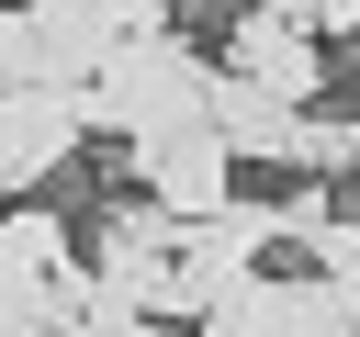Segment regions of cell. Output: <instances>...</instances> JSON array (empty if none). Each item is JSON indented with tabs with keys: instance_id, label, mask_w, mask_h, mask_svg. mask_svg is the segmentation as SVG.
I'll use <instances>...</instances> for the list:
<instances>
[{
	"instance_id": "obj_6",
	"label": "cell",
	"mask_w": 360,
	"mask_h": 337,
	"mask_svg": "<svg viewBox=\"0 0 360 337\" xmlns=\"http://www.w3.org/2000/svg\"><path fill=\"white\" fill-rule=\"evenodd\" d=\"M79 157V90H0V202Z\"/></svg>"
},
{
	"instance_id": "obj_3",
	"label": "cell",
	"mask_w": 360,
	"mask_h": 337,
	"mask_svg": "<svg viewBox=\"0 0 360 337\" xmlns=\"http://www.w3.org/2000/svg\"><path fill=\"white\" fill-rule=\"evenodd\" d=\"M124 180H135V202H158L169 225H202V213H225V202H236V157H225V135H214V124L135 135V146H124Z\"/></svg>"
},
{
	"instance_id": "obj_5",
	"label": "cell",
	"mask_w": 360,
	"mask_h": 337,
	"mask_svg": "<svg viewBox=\"0 0 360 337\" xmlns=\"http://www.w3.org/2000/svg\"><path fill=\"white\" fill-rule=\"evenodd\" d=\"M202 337H349V315L315 270H259L248 292H225L202 315Z\"/></svg>"
},
{
	"instance_id": "obj_7",
	"label": "cell",
	"mask_w": 360,
	"mask_h": 337,
	"mask_svg": "<svg viewBox=\"0 0 360 337\" xmlns=\"http://www.w3.org/2000/svg\"><path fill=\"white\" fill-rule=\"evenodd\" d=\"M349 180H360V124H349Z\"/></svg>"
},
{
	"instance_id": "obj_4",
	"label": "cell",
	"mask_w": 360,
	"mask_h": 337,
	"mask_svg": "<svg viewBox=\"0 0 360 337\" xmlns=\"http://www.w3.org/2000/svg\"><path fill=\"white\" fill-rule=\"evenodd\" d=\"M270 202H225V213H202V225H180L169 236V281H180V315L202 326L225 292H248L259 270H270Z\"/></svg>"
},
{
	"instance_id": "obj_2",
	"label": "cell",
	"mask_w": 360,
	"mask_h": 337,
	"mask_svg": "<svg viewBox=\"0 0 360 337\" xmlns=\"http://www.w3.org/2000/svg\"><path fill=\"white\" fill-rule=\"evenodd\" d=\"M225 79H248V90L281 101V112H304V101H326V45H315V22H304L292 0H236V22H225Z\"/></svg>"
},
{
	"instance_id": "obj_1",
	"label": "cell",
	"mask_w": 360,
	"mask_h": 337,
	"mask_svg": "<svg viewBox=\"0 0 360 337\" xmlns=\"http://www.w3.org/2000/svg\"><path fill=\"white\" fill-rule=\"evenodd\" d=\"M202 101H214V67L180 45V34H124L101 67H90V90H79V135H169V124H202Z\"/></svg>"
}]
</instances>
